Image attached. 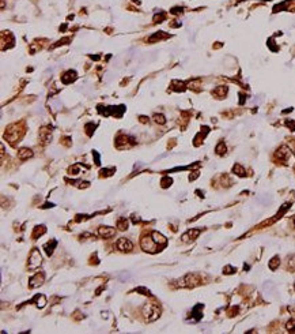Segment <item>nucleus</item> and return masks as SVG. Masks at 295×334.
Wrapping results in <instances>:
<instances>
[{"label":"nucleus","mask_w":295,"mask_h":334,"mask_svg":"<svg viewBox=\"0 0 295 334\" xmlns=\"http://www.w3.org/2000/svg\"><path fill=\"white\" fill-rule=\"evenodd\" d=\"M56 244H57V243L55 242V240H53L52 245H50V243H48V244H45V245H44V250H45V251H46V254H48V255H50V254L53 252V250H55V247H56Z\"/></svg>","instance_id":"ddd939ff"},{"label":"nucleus","mask_w":295,"mask_h":334,"mask_svg":"<svg viewBox=\"0 0 295 334\" xmlns=\"http://www.w3.org/2000/svg\"><path fill=\"white\" fill-rule=\"evenodd\" d=\"M98 235L103 239H110L113 236L116 235V229H113V228H109V227H99L98 229Z\"/></svg>","instance_id":"39448f33"},{"label":"nucleus","mask_w":295,"mask_h":334,"mask_svg":"<svg viewBox=\"0 0 295 334\" xmlns=\"http://www.w3.org/2000/svg\"><path fill=\"white\" fill-rule=\"evenodd\" d=\"M226 92H227V89H226V87H218V89L215 90V94H220V96H225Z\"/></svg>","instance_id":"a211bd4d"},{"label":"nucleus","mask_w":295,"mask_h":334,"mask_svg":"<svg viewBox=\"0 0 295 334\" xmlns=\"http://www.w3.org/2000/svg\"><path fill=\"white\" fill-rule=\"evenodd\" d=\"M140 245H141V248H143V251H146V252H156V247H158V244L154 242V239L151 237V236H143L141 237V242H140Z\"/></svg>","instance_id":"f257e3e1"},{"label":"nucleus","mask_w":295,"mask_h":334,"mask_svg":"<svg viewBox=\"0 0 295 334\" xmlns=\"http://www.w3.org/2000/svg\"><path fill=\"white\" fill-rule=\"evenodd\" d=\"M41 262H42L41 254H39L37 250H34V251L30 254V256H29V269H35V267H38L39 265H41Z\"/></svg>","instance_id":"f03ea898"},{"label":"nucleus","mask_w":295,"mask_h":334,"mask_svg":"<svg viewBox=\"0 0 295 334\" xmlns=\"http://www.w3.org/2000/svg\"><path fill=\"white\" fill-rule=\"evenodd\" d=\"M216 153H218L219 156H222V154L226 153V145L223 142H220L218 146H216Z\"/></svg>","instance_id":"f3484780"},{"label":"nucleus","mask_w":295,"mask_h":334,"mask_svg":"<svg viewBox=\"0 0 295 334\" xmlns=\"http://www.w3.org/2000/svg\"><path fill=\"white\" fill-rule=\"evenodd\" d=\"M294 225H295V217H294Z\"/></svg>","instance_id":"aec40b11"},{"label":"nucleus","mask_w":295,"mask_h":334,"mask_svg":"<svg viewBox=\"0 0 295 334\" xmlns=\"http://www.w3.org/2000/svg\"><path fill=\"white\" fill-rule=\"evenodd\" d=\"M39 139H41L42 145H46V143H49L50 139H52V132H50V128L42 127L41 131H39Z\"/></svg>","instance_id":"423d86ee"},{"label":"nucleus","mask_w":295,"mask_h":334,"mask_svg":"<svg viewBox=\"0 0 295 334\" xmlns=\"http://www.w3.org/2000/svg\"><path fill=\"white\" fill-rule=\"evenodd\" d=\"M151 237L154 239V242L156 243V244H162V245H165L166 244V237L163 235H161L159 232H152L151 233Z\"/></svg>","instance_id":"1a4fd4ad"},{"label":"nucleus","mask_w":295,"mask_h":334,"mask_svg":"<svg viewBox=\"0 0 295 334\" xmlns=\"http://www.w3.org/2000/svg\"><path fill=\"white\" fill-rule=\"evenodd\" d=\"M117 248H118L120 251H124V252H129V251H132V248H134V244H132L128 239H120L118 242H117Z\"/></svg>","instance_id":"20e7f679"},{"label":"nucleus","mask_w":295,"mask_h":334,"mask_svg":"<svg viewBox=\"0 0 295 334\" xmlns=\"http://www.w3.org/2000/svg\"><path fill=\"white\" fill-rule=\"evenodd\" d=\"M42 282H44V274H41V276H39V274H35L34 277L30 280L29 284H30V288H35V286L41 285Z\"/></svg>","instance_id":"6e6552de"},{"label":"nucleus","mask_w":295,"mask_h":334,"mask_svg":"<svg viewBox=\"0 0 295 334\" xmlns=\"http://www.w3.org/2000/svg\"><path fill=\"white\" fill-rule=\"evenodd\" d=\"M233 172H234L235 175H239V176H245V169H243L241 165H235L234 169H233Z\"/></svg>","instance_id":"dca6fc26"},{"label":"nucleus","mask_w":295,"mask_h":334,"mask_svg":"<svg viewBox=\"0 0 295 334\" xmlns=\"http://www.w3.org/2000/svg\"><path fill=\"white\" fill-rule=\"evenodd\" d=\"M154 120L158 123V124H165L166 123V119L163 115H158V113H155L154 115Z\"/></svg>","instance_id":"2eb2a0df"},{"label":"nucleus","mask_w":295,"mask_h":334,"mask_svg":"<svg viewBox=\"0 0 295 334\" xmlns=\"http://www.w3.org/2000/svg\"><path fill=\"white\" fill-rule=\"evenodd\" d=\"M278 260H279V258H278V256H275L273 259L271 260V265H269V266H271V269H276V266H278V263H276V262H278Z\"/></svg>","instance_id":"6ab92c4d"},{"label":"nucleus","mask_w":295,"mask_h":334,"mask_svg":"<svg viewBox=\"0 0 295 334\" xmlns=\"http://www.w3.org/2000/svg\"><path fill=\"white\" fill-rule=\"evenodd\" d=\"M126 227H128V222H126L125 218H120L118 222H117V229L118 231H126Z\"/></svg>","instance_id":"f8f14e48"},{"label":"nucleus","mask_w":295,"mask_h":334,"mask_svg":"<svg viewBox=\"0 0 295 334\" xmlns=\"http://www.w3.org/2000/svg\"><path fill=\"white\" fill-rule=\"evenodd\" d=\"M34 302H37V306H38L39 308H42V307L46 304V299L44 297V296H39V295H38L37 297L34 299Z\"/></svg>","instance_id":"4468645a"},{"label":"nucleus","mask_w":295,"mask_h":334,"mask_svg":"<svg viewBox=\"0 0 295 334\" xmlns=\"http://www.w3.org/2000/svg\"><path fill=\"white\" fill-rule=\"evenodd\" d=\"M143 315H144V318H147V319L148 318H150V319H155V318L159 315V309L154 306L147 304V306H144V308H143Z\"/></svg>","instance_id":"7ed1b4c3"},{"label":"nucleus","mask_w":295,"mask_h":334,"mask_svg":"<svg viewBox=\"0 0 295 334\" xmlns=\"http://www.w3.org/2000/svg\"><path fill=\"white\" fill-rule=\"evenodd\" d=\"M18 157L21 158V160H26V158H30V157H33V151L30 149H26V147H23V149H19L18 150Z\"/></svg>","instance_id":"9d476101"},{"label":"nucleus","mask_w":295,"mask_h":334,"mask_svg":"<svg viewBox=\"0 0 295 334\" xmlns=\"http://www.w3.org/2000/svg\"><path fill=\"white\" fill-rule=\"evenodd\" d=\"M75 76H76L75 71H68L67 74L63 75V82L64 83H70V82H72L75 79Z\"/></svg>","instance_id":"9b49d317"},{"label":"nucleus","mask_w":295,"mask_h":334,"mask_svg":"<svg viewBox=\"0 0 295 334\" xmlns=\"http://www.w3.org/2000/svg\"><path fill=\"white\" fill-rule=\"evenodd\" d=\"M199 235H200V229H193V231H188L186 233H184L181 239H182V242H186V243L193 242Z\"/></svg>","instance_id":"0eeeda50"}]
</instances>
